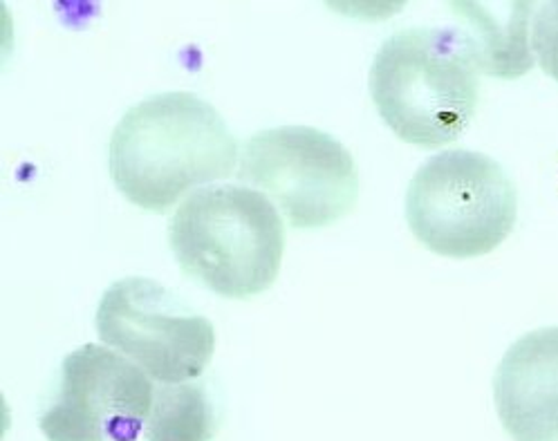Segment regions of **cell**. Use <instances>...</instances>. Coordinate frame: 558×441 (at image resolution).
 I'll return each instance as SVG.
<instances>
[{"label":"cell","instance_id":"30bf717a","mask_svg":"<svg viewBox=\"0 0 558 441\" xmlns=\"http://www.w3.org/2000/svg\"><path fill=\"white\" fill-rule=\"evenodd\" d=\"M142 432L146 441H211L216 434L211 401L193 383L157 385Z\"/></svg>","mask_w":558,"mask_h":441},{"label":"cell","instance_id":"3957f363","mask_svg":"<svg viewBox=\"0 0 558 441\" xmlns=\"http://www.w3.org/2000/svg\"><path fill=\"white\" fill-rule=\"evenodd\" d=\"M371 95L397 137L420 148H440L471 124L477 68L458 29L404 27L377 50Z\"/></svg>","mask_w":558,"mask_h":441},{"label":"cell","instance_id":"8992f818","mask_svg":"<svg viewBox=\"0 0 558 441\" xmlns=\"http://www.w3.org/2000/svg\"><path fill=\"white\" fill-rule=\"evenodd\" d=\"M104 345L129 356L157 383H189L201 377L216 350L211 320L193 314L173 292L150 278L112 283L97 307Z\"/></svg>","mask_w":558,"mask_h":441},{"label":"cell","instance_id":"277c9868","mask_svg":"<svg viewBox=\"0 0 558 441\" xmlns=\"http://www.w3.org/2000/svg\"><path fill=\"white\" fill-rule=\"evenodd\" d=\"M518 193L494 157L453 148L417 169L407 191V220L433 254L475 258L511 233Z\"/></svg>","mask_w":558,"mask_h":441},{"label":"cell","instance_id":"9c48e42d","mask_svg":"<svg viewBox=\"0 0 558 441\" xmlns=\"http://www.w3.org/2000/svg\"><path fill=\"white\" fill-rule=\"evenodd\" d=\"M460 34L477 68L500 78L523 76L534 68L532 19L536 5L525 3H451Z\"/></svg>","mask_w":558,"mask_h":441},{"label":"cell","instance_id":"5b68a950","mask_svg":"<svg viewBox=\"0 0 558 441\" xmlns=\"http://www.w3.org/2000/svg\"><path fill=\"white\" fill-rule=\"evenodd\" d=\"M238 180L260 188L296 229L341 220L354 209L359 195L352 152L337 137L312 126L254 133L243 146Z\"/></svg>","mask_w":558,"mask_h":441},{"label":"cell","instance_id":"52a82bcc","mask_svg":"<svg viewBox=\"0 0 558 441\" xmlns=\"http://www.w3.org/2000/svg\"><path fill=\"white\" fill-rule=\"evenodd\" d=\"M150 377L108 345L70 352L38 428L48 441H133L153 406Z\"/></svg>","mask_w":558,"mask_h":441},{"label":"cell","instance_id":"6da1fadb","mask_svg":"<svg viewBox=\"0 0 558 441\" xmlns=\"http://www.w3.org/2000/svg\"><path fill=\"white\" fill-rule=\"evenodd\" d=\"M110 177L133 205L167 211L184 193L233 173L238 142L220 112L186 90L131 106L110 135Z\"/></svg>","mask_w":558,"mask_h":441},{"label":"cell","instance_id":"8fae6325","mask_svg":"<svg viewBox=\"0 0 558 441\" xmlns=\"http://www.w3.org/2000/svg\"><path fill=\"white\" fill-rule=\"evenodd\" d=\"M532 50L541 68L558 82V0L536 8L532 19Z\"/></svg>","mask_w":558,"mask_h":441},{"label":"cell","instance_id":"7a4b0ae2","mask_svg":"<svg viewBox=\"0 0 558 441\" xmlns=\"http://www.w3.org/2000/svg\"><path fill=\"white\" fill-rule=\"evenodd\" d=\"M169 243L182 271L227 298L271 287L283 262L286 229L271 199L243 184L189 193L169 220Z\"/></svg>","mask_w":558,"mask_h":441},{"label":"cell","instance_id":"ba28073f","mask_svg":"<svg viewBox=\"0 0 558 441\" xmlns=\"http://www.w3.org/2000/svg\"><path fill=\"white\" fill-rule=\"evenodd\" d=\"M494 401L513 441H558V328L527 332L505 352Z\"/></svg>","mask_w":558,"mask_h":441}]
</instances>
